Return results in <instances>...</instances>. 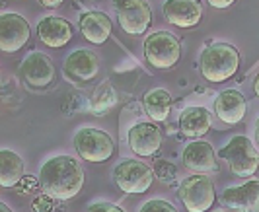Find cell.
Segmentation results:
<instances>
[{
    "instance_id": "277c9868",
    "label": "cell",
    "mask_w": 259,
    "mask_h": 212,
    "mask_svg": "<svg viewBox=\"0 0 259 212\" xmlns=\"http://www.w3.org/2000/svg\"><path fill=\"white\" fill-rule=\"evenodd\" d=\"M144 59L150 67L168 70L182 59V45L169 31H154L144 39Z\"/></svg>"
},
{
    "instance_id": "6da1fadb",
    "label": "cell",
    "mask_w": 259,
    "mask_h": 212,
    "mask_svg": "<svg viewBox=\"0 0 259 212\" xmlns=\"http://www.w3.org/2000/svg\"><path fill=\"white\" fill-rule=\"evenodd\" d=\"M84 187V170L72 156H53L39 170V189L55 200L74 199Z\"/></svg>"
},
{
    "instance_id": "d6986e66",
    "label": "cell",
    "mask_w": 259,
    "mask_h": 212,
    "mask_svg": "<svg viewBox=\"0 0 259 212\" xmlns=\"http://www.w3.org/2000/svg\"><path fill=\"white\" fill-rule=\"evenodd\" d=\"M180 129L189 138H201L210 131V113L205 107H185L180 115Z\"/></svg>"
},
{
    "instance_id": "f1b7e54d",
    "label": "cell",
    "mask_w": 259,
    "mask_h": 212,
    "mask_svg": "<svg viewBox=\"0 0 259 212\" xmlns=\"http://www.w3.org/2000/svg\"><path fill=\"white\" fill-rule=\"evenodd\" d=\"M253 92H255V95L259 97V74H257V78L253 80Z\"/></svg>"
},
{
    "instance_id": "44dd1931",
    "label": "cell",
    "mask_w": 259,
    "mask_h": 212,
    "mask_svg": "<svg viewBox=\"0 0 259 212\" xmlns=\"http://www.w3.org/2000/svg\"><path fill=\"white\" fill-rule=\"evenodd\" d=\"M24 179V160L14 150L4 148L0 152V185L4 189L16 187Z\"/></svg>"
},
{
    "instance_id": "4fadbf2b",
    "label": "cell",
    "mask_w": 259,
    "mask_h": 212,
    "mask_svg": "<svg viewBox=\"0 0 259 212\" xmlns=\"http://www.w3.org/2000/svg\"><path fill=\"white\" fill-rule=\"evenodd\" d=\"M63 70H65L66 78H70L72 82H88L98 76L100 59L90 49H76L74 53L66 57Z\"/></svg>"
},
{
    "instance_id": "603a6c76",
    "label": "cell",
    "mask_w": 259,
    "mask_h": 212,
    "mask_svg": "<svg viewBox=\"0 0 259 212\" xmlns=\"http://www.w3.org/2000/svg\"><path fill=\"white\" fill-rule=\"evenodd\" d=\"M154 173L156 177L162 179V181H174L176 179V173H178V168L171 162H168V160H160L154 166Z\"/></svg>"
},
{
    "instance_id": "3957f363",
    "label": "cell",
    "mask_w": 259,
    "mask_h": 212,
    "mask_svg": "<svg viewBox=\"0 0 259 212\" xmlns=\"http://www.w3.org/2000/svg\"><path fill=\"white\" fill-rule=\"evenodd\" d=\"M219 158L224 160L228 164L230 172L234 175H238V177H251L259 168L257 150H255V146L251 144V140L244 134L232 136L226 142V146L221 148Z\"/></svg>"
},
{
    "instance_id": "e0dca14e",
    "label": "cell",
    "mask_w": 259,
    "mask_h": 212,
    "mask_svg": "<svg viewBox=\"0 0 259 212\" xmlns=\"http://www.w3.org/2000/svg\"><path fill=\"white\" fill-rule=\"evenodd\" d=\"M37 35L45 47L61 49L72 39V26L57 16H47L37 24Z\"/></svg>"
},
{
    "instance_id": "2e32d148",
    "label": "cell",
    "mask_w": 259,
    "mask_h": 212,
    "mask_svg": "<svg viewBox=\"0 0 259 212\" xmlns=\"http://www.w3.org/2000/svg\"><path fill=\"white\" fill-rule=\"evenodd\" d=\"M183 164L197 173L219 172V162L214 148L205 140L189 142L183 150Z\"/></svg>"
},
{
    "instance_id": "ac0fdd59",
    "label": "cell",
    "mask_w": 259,
    "mask_h": 212,
    "mask_svg": "<svg viewBox=\"0 0 259 212\" xmlns=\"http://www.w3.org/2000/svg\"><path fill=\"white\" fill-rule=\"evenodd\" d=\"M80 31L92 45H104L111 35V20L107 14L90 10L80 16Z\"/></svg>"
},
{
    "instance_id": "d4e9b609",
    "label": "cell",
    "mask_w": 259,
    "mask_h": 212,
    "mask_svg": "<svg viewBox=\"0 0 259 212\" xmlns=\"http://www.w3.org/2000/svg\"><path fill=\"white\" fill-rule=\"evenodd\" d=\"M88 212H125L121 206L117 204H111V202H94L90 204Z\"/></svg>"
},
{
    "instance_id": "7402d4cb",
    "label": "cell",
    "mask_w": 259,
    "mask_h": 212,
    "mask_svg": "<svg viewBox=\"0 0 259 212\" xmlns=\"http://www.w3.org/2000/svg\"><path fill=\"white\" fill-rule=\"evenodd\" d=\"M115 101H117V97H115L113 88H111V84H109V82H104V84L98 86L96 93L92 95L90 113H94V115H104V113H107L111 107L115 105Z\"/></svg>"
},
{
    "instance_id": "484cf974",
    "label": "cell",
    "mask_w": 259,
    "mask_h": 212,
    "mask_svg": "<svg viewBox=\"0 0 259 212\" xmlns=\"http://www.w3.org/2000/svg\"><path fill=\"white\" fill-rule=\"evenodd\" d=\"M51 197L49 195H41L37 199L33 200V212H49L51 210Z\"/></svg>"
},
{
    "instance_id": "1f68e13d",
    "label": "cell",
    "mask_w": 259,
    "mask_h": 212,
    "mask_svg": "<svg viewBox=\"0 0 259 212\" xmlns=\"http://www.w3.org/2000/svg\"><path fill=\"white\" fill-rule=\"evenodd\" d=\"M219 212H221V210H219Z\"/></svg>"
},
{
    "instance_id": "7a4b0ae2",
    "label": "cell",
    "mask_w": 259,
    "mask_h": 212,
    "mask_svg": "<svg viewBox=\"0 0 259 212\" xmlns=\"http://www.w3.org/2000/svg\"><path fill=\"white\" fill-rule=\"evenodd\" d=\"M240 68V53L230 43L208 45L201 53V74L212 84H222L236 76Z\"/></svg>"
},
{
    "instance_id": "5b68a950",
    "label": "cell",
    "mask_w": 259,
    "mask_h": 212,
    "mask_svg": "<svg viewBox=\"0 0 259 212\" xmlns=\"http://www.w3.org/2000/svg\"><path fill=\"white\" fill-rule=\"evenodd\" d=\"M74 148L78 156L90 164L107 162L115 154V142L105 131L94 127H82L74 134Z\"/></svg>"
},
{
    "instance_id": "f546056e",
    "label": "cell",
    "mask_w": 259,
    "mask_h": 212,
    "mask_svg": "<svg viewBox=\"0 0 259 212\" xmlns=\"http://www.w3.org/2000/svg\"><path fill=\"white\" fill-rule=\"evenodd\" d=\"M255 142H257V146H259V117H257V121H255Z\"/></svg>"
},
{
    "instance_id": "8fae6325",
    "label": "cell",
    "mask_w": 259,
    "mask_h": 212,
    "mask_svg": "<svg viewBox=\"0 0 259 212\" xmlns=\"http://www.w3.org/2000/svg\"><path fill=\"white\" fill-rule=\"evenodd\" d=\"M162 14L171 26L189 29L201 24L203 4L199 0H166L162 6Z\"/></svg>"
},
{
    "instance_id": "9a60e30c",
    "label": "cell",
    "mask_w": 259,
    "mask_h": 212,
    "mask_svg": "<svg viewBox=\"0 0 259 212\" xmlns=\"http://www.w3.org/2000/svg\"><path fill=\"white\" fill-rule=\"evenodd\" d=\"M246 97L238 90H224L214 99V113L224 125H238L246 117Z\"/></svg>"
},
{
    "instance_id": "30bf717a",
    "label": "cell",
    "mask_w": 259,
    "mask_h": 212,
    "mask_svg": "<svg viewBox=\"0 0 259 212\" xmlns=\"http://www.w3.org/2000/svg\"><path fill=\"white\" fill-rule=\"evenodd\" d=\"M127 142L133 154L139 158H150L162 146V133L160 127L154 121H144V123H135L127 133Z\"/></svg>"
},
{
    "instance_id": "52a82bcc",
    "label": "cell",
    "mask_w": 259,
    "mask_h": 212,
    "mask_svg": "<svg viewBox=\"0 0 259 212\" xmlns=\"http://www.w3.org/2000/svg\"><path fill=\"white\" fill-rule=\"evenodd\" d=\"M154 170L141 160H125L113 170L115 185L129 195H143L154 183Z\"/></svg>"
},
{
    "instance_id": "7c38bea8",
    "label": "cell",
    "mask_w": 259,
    "mask_h": 212,
    "mask_svg": "<svg viewBox=\"0 0 259 212\" xmlns=\"http://www.w3.org/2000/svg\"><path fill=\"white\" fill-rule=\"evenodd\" d=\"M20 72H22V78L26 80V84L31 88H47L55 80L53 61L41 51H33L27 55L22 63Z\"/></svg>"
},
{
    "instance_id": "ba28073f",
    "label": "cell",
    "mask_w": 259,
    "mask_h": 212,
    "mask_svg": "<svg viewBox=\"0 0 259 212\" xmlns=\"http://www.w3.org/2000/svg\"><path fill=\"white\" fill-rule=\"evenodd\" d=\"M119 26L129 35H143L152 24V10L144 0H113Z\"/></svg>"
},
{
    "instance_id": "4dcf8cb0",
    "label": "cell",
    "mask_w": 259,
    "mask_h": 212,
    "mask_svg": "<svg viewBox=\"0 0 259 212\" xmlns=\"http://www.w3.org/2000/svg\"><path fill=\"white\" fill-rule=\"evenodd\" d=\"M0 212H14V210H10V206L2 202V204H0Z\"/></svg>"
},
{
    "instance_id": "ffe728a7",
    "label": "cell",
    "mask_w": 259,
    "mask_h": 212,
    "mask_svg": "<svg viewBox=\"0 0 259 212\" xmlns=\"http://www.w3.org/2000/svg\"><path fill=\"white\" fill-rule=\"evenodd\" d=\"M143 105L150 121L164 123V121H168L169 113H171V95L164 88H154V90L146 92V95L143 97Z\"/></svg>"
},
{
    "instance_id": "9c48e42d",
    "label": "cell",
    "mask_w": 259,
    "mask_h": 212,
    "mask_svg": "<svg viewBox=\"0 0 259 212\" xmlns=\"http://www.w3.org/2000/svg\"><path fill=\"white\" fill-rule=\"evenodd\" d=\"M31 35V27L24 16L4 12L0 16V49L4 53H16L26 47Z\"/></svg>"
},
{
    "instance_id": "83f0119b",
    "label": "cell",
    "mask_w": 259,
    "mask_h": 212,
    "mask_svg": "<svg viewBox=\"0 0 259 212\" xmlns=\"http://www.w3.org/2000/svg\"><path fill=\"white\" fill-rule=\"evenodd\" d=\"M39 2H41L45 8H59L65 0H39Z\"/></svg>"
},
{
    "instance_id": "8992f818",
    "label": "cell",
    "mask_w": 259,
    "mask_h": 212,
    "mask_svg": "<svg viewBox=\"0 0 259 212\" xmlns=\"http://www.w3.org/2000/svg\"><path fill=\"white\" fill-rule=\"evenodd\" d=\"M178 199L183 202L187 212H207L217 200L214 183L205 173L189 175L178 189Z\"/></svg>"
},
{
    "instance_id": "cb8c5ba5",
    "label": "cell",
    "mask_w": 259,
    "mask_h": 212,
    "mask_svg": "<svg viewBox=\"0 0 259 212\" xmlns=\"http://www.w3.org/2000/svg\"><path fill=\"white\" fill-rule=\"evenodd\" d=\"M141 212H178V210H176V206L171 202H168V200L152 199L148 200V202H144Z\"/></svg>"
},
{
    "instance_id": "5bb4252c",
    "label": "cell",
    "mask_w": 259,
    "mask_h": 212,
    "mask_svg": "<svg viewBox=\"0 0 259 212\" xmlns=\"http://www.w3.org/2000/svg\"><path fill=\"white\" fill-rule=\"evenodd\" d=\"M224 206L238 212H257L259 208V181H247L244 185L228 187L221 195Z\"/></svg>"
},
{
    "instance_id": "4316f807",
    "label": "cell",
    "mask_w": 259,
    "mask_h": 212,
    "mask_svg": "<svg viewBox=\"0 0 259 212\" xmlns=\"http://www.w3.org/2000/svg\"><path fill=\"white\" fill-rule=\"evenodd\" d=\"M208 6L212 8H219V10H224V8H230L236 0H207Z\"/></svg>"
}]
</instances>
